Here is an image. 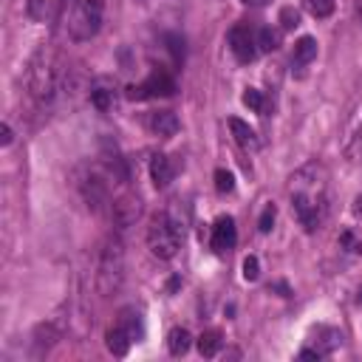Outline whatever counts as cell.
<instances>
[{"instance_id":"d6986e66","label":"cell","mask_w":362,"mask_h":362,"mask_svg":"<svg viewBox=\"0 0 362 362\" xmlns=\"http://www.w3.org/2000/svg\"><path fill=\"white\" fill-rule=\"evenodd\" d=\"M303 6H306V12L311 17L323 20V17H329L334 12V0H303Z\"/></svg>"},{"instance_id":"4fadbf2b","label":"cell","mask_w":362,"mask_h":362,"mask_svg":"<svg viewBox=\"0 0 362 362\" xmlns=\"http://www.w3.org/2000/svg\"><path fill=\"white\" fill-rule=\"evenodd\" d=\"M150 178H153V184L156 187H167L170 181H173V164H170V159L167 156H153V162H150Z\"/></svg>"},{"instance_id":"ac0fdd59","label":"cell","mask_w":362,"mask_h":362,"mask_svg":"<svg viewBox=\"0 0 362 362\" xmlns=\"http://www.w3.org/2000/svg\"><path fill=\"white\" fill-rule=\"evenodd\" d=\"M317 334L323 337V340H320V348H317L323 356H326V354H331L334 348H340V345H343V334H340L337 329H317Z\"/></svg>"},{"instance_id":"f546056e","label":"cell","mask_w":362,"mask_h":362,"mask_svg":"<svg viewBox=\"0 0 362 362\" xmlns=\"http://www.w3.org/2000/svg\"><path fill=\"white\" fill-rule=\"evenodd\" d=\"M320 356H323V354H320V351H317V348H314V351H311V348H306V351H300V359H320Z\"/></svg>"},{"instance_id":"277c9868","label":"cell","mask_w":362,"mask_h":362,"mask_svg":"<svg viewBox=\"0 0 362 362\" xmlns=\"http://www.w3.org/2000/svg\"><path fill=\"white\" fill-rule=\"evenodd\" d=\"M148 246L159 260H170L181 249V223L170 212L153 215L148 226Z\"/></svg>"},{"instance_id":"44dd1931","label":"cell","mask_w":362,"mask_h":362,"mask_svg":"<svg viewBox=\"0 0 362 362\" xmlns=\"http://www.w3.org/2000/svg\"><path fill=\"white\" fill-rule=\"evenodd\" d=\"M90 102H94L100 111H111L113 108V90H105V88L90 90Z\"/></svg>"},{"instance_id":"cb8c5ba5","label":"cell","mask_w":362,"mask_h":362,"mask_svg":"<svg viewBox=\"0 0 362 362\" xmlns=\"http://www.w3.org/2000/svg\"><path fill=\"white\" fill-rule=\"evenodd\" d=\"M281 26H283L286 31H294V29L300 26V12H297L294 6H283V9H281Z\"/></svg>"},{"instance_id":"30bf717a","label":"cell","mask_w":362,"mask_h":362,"mask_svg":"<svg viewBox=\"0 0 362 362\" xmlns=\"http://www.w3.org/2000/svg\"><path fill=\"white\" fill-rule=\"evenodd\" d=\"M150 130L156 136H164V139H170V136L178 133V116L173 111H159L150 116Z\"/></svg>"},{"instance_id":"484cf974","label":"cell","mask_w":362,"mask_h":362,"mask_svg":"<svg viewBox=\"0 0 362 362\" xmlns=\"http://www.w3.org/2000/svg\"><path fill=\"white\" fill-rule=\"evenodd\" d=\"M244 278H246V281H258V278H260V263H258L255 255H249V258L244 260Z\"/></svg>"},{"instance_id":"8992f818","label":"cell","mask_w":362,"mask_h":362,"mask_svg":"<svg viewBox=\"0 0 362 362\" xmlns=\"http://www.w3.org/2000/svg\"><path fill=\"white\" fill-rule=\"evenodd\" d=\"M175 82L167 71H153L142 85L127 88V100H153V97H173Z\"/></svg>"},{"instance_id":"3957f363","label":"cell","mask_w":362,"mask_h":362,"mask_svg":"<svg viewBox=\"0 0 362 362\" xmlns=\"http://www.w3.org/2000/svg\"><path fill=\"white\" fill-rule=\"evenodd\" d=\"M60 88V65L52 52H37L29 65V90L37 102H52Z\"/></svg>"},{"instance_id":"52a82bcc","label":"cell","mask_w":362,"mask_h":362,"mask_svg":"<svg viewBox=\"0 0 362 362\" xmlns=\"http://www.w3.org/2000/svg\"><path fill=\"white\" fill-rule=\"evenodd\" d=\"M255 45H258V42H255V37L249 34L246 26L230 29V49H233V54H235L238 63H252V60H255V54H258Z\"/></svg>"},{"instance_id":"603a6c76","label":"cell","mask_w":362,"mask_h":362,"mask_svg":"<svg viewBox=\"0 0 362 362\" xmlns=\"http://www.w3.org/2000/svg\"><path fill=\"white\" fill-rule=\"evenodd\" d=\"M244 105L249 108V111H255V113H263V94H260V90L258 88H246L244 90Z\"/></svg>"},{"instance_id":"83f0119b","label":"cell","mask_w":362,"mask_h":362,"mask_svg":"<svg viewBox=\"0 0 362 362\" xmlns=\"http://www.w3.org/2000/svg\"><path fill=\"white\" fill-rule=\"evenodd\" d=\"M272 223H275V207L269 204V207H266V210L260 212V221H258V230H260V233H269V230H272Z\"/></svg>"},{"instance_id":"4dcf8cb0","label":"cell","mask_w":362,"mask_h":362,"mask_svg":"<svg viewBox=\"0 0 362 362\" xmlns=\"http://www.w3.org/2000/svg\"><path fill=\"white\" fill-rule=\"evenodd\" d=\"M244 3H249V6H266L269 0H244Z\"/></svg>"},{"instance_id":"5bb4252c","label":"cell","mask_w":362,"mask_h":362,"mask_svg":"<svg viewBox=\"0 0 362 362\" xmlns=\"http://www.w3.org/2000/svg\"><path fill=\"white\" fill-rule=\"evenodd\" d=\"M190 345H193V337H190V331H187V329H173V331L167 334V351H170L173 356L187 354V351H190Z\"/></svg>"},{"instance_id":"ffe728a7","label":"cell","mask_w":362,"mask_h":362,"mask_svg":"<svg viewBox=\"0 0 362 362\" xmlns=\"http://www.w3.org/2000/svg\"><path fill=\"white\" fill-rule=\"evenodd\" d=\"M258 45H260V52H275L278 45H281V31H275V29H260Z\"/></svg>"},{"instance_id":"4316f807","label":"cell","mask_w":362,"mask_h":362,"mask_svg":"<svg viewBox=\"0 0 362 362\" xmlns=\"http://www.w3.org/2000/svg\"><path fill=\"white\" fill-rule=\"evenodd\" d=\"M340 244L348 249V252H354V255H362V241L354 235V233H343V238H340Z\"/></svg>"},{"instance_id":"ba28073f","label":"cell","mask_w":362,"mask_h":362,"mask_svg":"<svg viewBox=\"0 0 362 362\" xmlns=\"http://www.w3.org/2000/svg\"><path fill=\"white\" fill-rule=\"evenodd\" d=\"M235 241H238L235 221H233L230 215H221V218L215 221V226H212V249L223 255V252H230V249L235 246Z\"/></svg>"},{"instance_id":"9c48e42d","label":"cell","mask_w":362,"mask_h":362,"mask_svg":"<svg viewBox=\"0 0 362 362\" xmlns=\"http://www.w3.org/2000/svg\"><path fill=\"white\" fill-rule=\"evenodd\" d=\"M230 130H233V136H235V142L244 148V150H258L260 148V139H258V133L244 122V119H230Z\"/></svg>"},{"instance_id":"2e32d148","label":"cell","mask_w":362,"mask_h":362,"mask_svg":"<svg viewBox=\"0 0 362 362\" xmlns=\"http://www.w3.org/2000/svg\"><path fill=\"white\" fill-rule=\"evenodd\" d=\"M314 57H317V40H314V37H300V40L294 42L292 60H294L297 65H308Z\"/></svg>"},{"instance_id":"f1b7e54d","label":"cell","mask_w":362,"mask_h":362,"mask_svg":"<svg viewBox=\"0 0 362 362\" xmlns=\"http://www.w3.org/2000/svg\"><path fill=\"white\" fill-rule=\"evenodd\" d=\"M0 145H3V148H6V145H12V127H9L6 122L0 125Z\"/></svg>"},{"instance_id":"7c38bea8","label":"cell","mask_w":362,"mask_h":362,"mask_svg":"<svg viewBox=\"0 0 362 362\" xmlns=\"http://www.w3.org/2000/svg\"><path fill=\"white\" fill-rule=\"evenodd\" d=\"M139 212H142L139 198H119V201L113 204V218H116V223H119V226L133 223L136 218H139Z\"/></svg>"},{"instance_id":"8fae6325","label":"cell","mask_w":362,"mask_h":362,"mask_svg":"<svg viewBox=\"0 0 362 362\" xmlns=\"http://www.w3.org/2000/svg\"><path fill=\"white\" fill-rule=\"evenodd\" d=\"M130 343H133V337L116 323L113 329H108V334H105V345H108V351L113 354V356H125L127 351H130Z\"/></svg>"},{"instance_id":"e0dca14e","label":"cell","mask_w":362,"mask_h":362,"mask_svg":"<svg viewBox=\"0 0 362 362\" xmlns=\"http://www.w3.org/2000/svg\"><path fill=\"white\" fill-rule=\"evenodd\" d=\"M221 345H223L221 331H204V334L198 337V351H201V356H215V354L221 351Z\"/></svg>"},{"instance_id":"d4e9b609","label":"cell","mask_w":362,"mask_h":362,"mask_svg":"<svg viewBox=\"0 0 362 362\" xmlns=\"http://www.w3.org/2000/svg\"><path fill=\"white\" fill-rule=\"evenodd\" d=\"M164 42H167V49H170V54H173V60H175V63L184 60V40H181L178 34H167V37H164Z\"/></svg>"},{"instance_id":"6da1fadb","label":"cell","mask_w":362,"mask_h":362,"mask_svg":"<svg viewBox=\"0 0 362 362\" xmlns=\"http://www.w3.org/2000/svg\"><path fill=\"white\" fill-rule=\"evenodd\" d=\"M292 210L306 233H314L323 223L329 198H326V170L323 164H306L292 175Z\"/></svg>"},{"instance_id":"1f68e13d","label":"cell","mask_w":362,"mask_h":362,"mask_svg":"<svg viewBox=\"0 0 362 362\" xmlns=\"http://www.w3.org/2000/svg\"><path fill=\"white\" fill-rule=\"evenodd\" d=\"M359 300H362V297H359Z\"/></svg>"},{"instance_id":"5b68a950","label":"cell","mask_w":362,"mask_h":362,"mask_svg":"<svg viewBox=\"0 0 362 362\" xmlns=\"http://www.w3.org/2000/svg\"><path fill=\"white\" fill-rule=\"evenodd\" d=\"M125 281V249H122V241L113 235L105 249H102V258H100V272H97V286L100 292L108 297L113 294Z\"/></svg>"},{"instance_id":"7402d4cb","label":"cell","mask_w":362,"mask_h":362,"mask_svg":"<svg viewBox=\"0 0 362 362\" xmlns=\"http://www.w3.org/2000/svg\"><path fill=\"white\" fill-rule=\"evenodd\" d=\"M215 190L218 193H233L235 190V175L230 170H215Z\"/></svg>"},{"instance_id":"7a4b0ae2","label":"cell","mask_w":362,"mask_h":362,"mask_svg":"<svg viewBox=\"0 0 362 362\" xmlns=\"http://www.w3.org/2000/svg\"><path fill=\"white\" fill-rule=\"evenodd\" d=\"M102 17H105V0H71L65 15L68 37L77 42L97 37L102 29Z\"/></svg>"},{"instance_id":"9a60e30c","label":"cell","mask_w":362,"mask_h":362,"mask_svg":"<svg viewBox=\"0 0 362 362\" xmlns=\"http://www.w3.org/2000/svg\"><path fill=\"white\" fill-rule=\"evenodd\" d=\"M119 326H122L133 340H142V334H145V329H142V314L136 311V308H125V311L119 314Z\"/></svg>"}]
</instances>
